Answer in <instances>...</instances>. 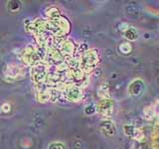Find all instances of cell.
<instances>
[{"label":"cell","instance_id":"6da1fadb","mask_svg":"<svg viewBox=\"0 0 159 149\" xmlns=\"http://www.w3.org/2000/svg\"><path fill=\"white\" fill-rule=\"evenodd\" d=\"M98 54L94 51H88L86 54L84 55L83 60H82V64L84 69H93L94 66L98 64Z\"/></svg>","mask_w":159,"mask_h":149},{"label":"cell","instance_id":"7a4b0ae2","mask_svg":"<svg viewBox=\"0 0 159 149\" xmlns=\"http://www.w3.org/2000/svg\"><path fill=\"white\" fill-rule=\"evenodd\" d=\"M67 94H68V97L71 99V101H79L82 97V92H81V89L78 88H71L68 89Z\"/></svg>","mask_w":159,"mask_h":149},{"label":"cell","instance_id":"3957f363","mask_svg":"<svg viewBox=\"0 0 159 149\" xmlns=\"http://www.w3.org/2000/svg\"><path fill=\"white\" fill-rule=\"evenodd\" d=\"M98 109H99V111L101 112H102L103 114H109L111 112V111H112V108H111V102H109L108 101H103V102H102L101 103L98 104Z\"/></svg>","mask_w":159,"mask_h":149}]
</instances>
